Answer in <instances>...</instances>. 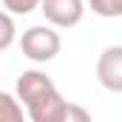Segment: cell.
I'll list each match as a JSON object with an SVG mask.
<instances>
[{"label":"cell","mask_w":122,"mask_h":122,"mask_svg":"<svg viewBox=\"0 0 122 122\" xmlns=\"http://www.w3.org/2000/svg\"><path fill=\"white\" fill-rule=\"evenodd\" d=\"M97 80L105 91L122 94V46H108L97 60Z\"/></svg>","instance_id":"277c9868"},{"label":"cell","mask_w":122,"mask_h":122,"mask_svg":"<svg viewBox=\"0 0 122 122\" xmlns=\"http://www.w3.org/2000/svg\"><path fill=\"white\" fill-rule=\"evenodd\" d=\"M14 14H9V11H3V37H0V51H9L11 48V43H14Z\"/></svg>","instance_id":"ba28073f"},{"label":"cell","mask_w":122,"mask_h":122,"mask_svg":"<svg viewBox=\"0 0 122 122\" xmlns=\"http://www.w3.org/2000/svg\"><path fill=\"white\" fill-rule=\"evenodd\" d=\"M20 48L23 57L31 62H51L60 54L62 40L54 31V26H31L20 34Z\"/></svg>","instance_id":"7a4b0ae2"},{"label":"cell","mask_w":122,"mask_h":122,"mask_svg":"<svg viewBox=\"0 0 122 122\" xmlns=\"http://www.w3.org/2000/svg\"><path fill=\"white\" fill-rule=\"evenodd\" d=\"M40 6H43V0H3V11H9V14H31Z\"/></svg>","instance_id":"52a82bcc"},{"label":"cell","mask_w":122,"mask_h":122,"mask_svg":"<svg viewBox=\"0 0 122 122\" xmlns=\"http://www.w3.org/2000/svg\"><path fill=\"white\" fill-rule=\"evenodd\" d=\"M43 17L54 29H74L85 14V0H43Z\"/></svg>","instance_id":"3957f363"},{"label":"cell","mask_w":122,"mask_h":122,"mask_svg":"<svg viewBox=\"0 0 122 122\" xmlns=\"http://www.w3.org/2000/svg\"><path fill=\"white\" fill-rule=\"evenodd\" d=\"M97 17H122V0H88Z\"/></svg>","instance_id":"8992f818"},{"label":"cell","mask_w":122,"mask_h":122,"mask_svg":"<svg viewBox=\"0 0 122 122\" xmlns=\"http://www.w3.org/2000/svg\"><path fill=\"white\" fill-rule=\"evenodd\" d=\"M14 94L23 102L31 122H60V117L68 108V99H62V94L51 82V77L37 68H29L17 77Z\"/></svg>","instance_id":"6da1fadb"},{"label":"cell","mask_w":122,"mask_h":122,"mask_svg":"<svg viewBox=\"0 0 122 122\" xmlns=\"http://www.w3.org/2000/svg\"><path fill=\"white\" fill-rule=\"evenodd\" d=\"M60 122H91V114H88L82 105L68 102V108H65V114L60 117Z\"/></svg>","instance_id":"9c48e42d"},{"label":"cell","mask_w":122,"mask_h":122,"mask_svg":"<svg viewBox=\"0 0 122 122\" xmlns=\"http://www.w3.org/2000/svg\"><path fill=\"white\" fill-rule=\"evenodd\" d=\"M0 122H26L23 102L17 99V94H9V91L0 94Z\"/></svg>","instance_id":"5b68a950"}]
</instances>
